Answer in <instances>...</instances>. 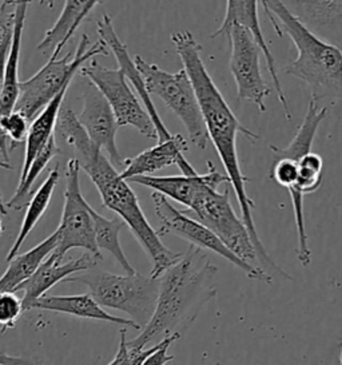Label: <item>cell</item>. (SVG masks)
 <instances>
[{
	"instance_id": "6da1fadb",
	"label": "cell",
	"mask_w": 342,
	"mask_h": 365,
	"mask_svg": "<svg viewBox=\"0 0 342 365\" xmlns=\"http://www.w3.org/2000/svg\"><path fill=\"white\" fill-rule=\"evenodd\" d=\"M171 42L174 44L177 54L181 58L183 68L186 70L187 76H190L192 87L195 90L201 106L209 138L213 142L217 154L224 165V172L227 174L230 185L235 192L242 220L256 245L258 262L271 276L278 274V277L291 279V276L270 257L266 247L259 238L253 218V209L256 207V205L246 192V183L250 180L241 170V165L238 160L237 135L241 133L249 140H259V135L246 129L235 117L233 110L224 101L222 93L214 83L213 78L210 76L206 66L203 63L201 56L202 46L195 41L194 35L186 30L178 31L171 35Z\"/></svg>"
},
{
	"instance_id": "7a4b0ae2",
	"label": "cell",
	"mask_w": 342,
	"mask_h": 365,
	"mask_svg": "<svg viewBox=\"0 0 342 365\" xmlns=\"http://www.w3.org/2000/svg\"><path fill=\"white\" fill-rule=\"evenodd\" d=\"M58 130L67 146L74 151L79 166L95 185L105 207L120 217L147 253L152 269L150 274L155 279L174 265L183 253H175L160 241V233L150 225L138 198L106 154L88 137L78 115L63 106L58 119Z\"/></svg>"
},
{
	"instance_id": "3957f363",
	"label": "cell",
	"mask_w": 342,
	"mask_h": 365,
	"mask_svg": "<svg viewBox=\"0 0 342 365\" xmlns=\"http://www.w3.org/2000/svg\"><path fill=\"white\" fill-rule=\"evenodd\" d=\"M218 268L201 247H192L160 277L158 301L150 322L128 341L131 351L170 334L186 332L203 307L217 296Z\"/></svg>"
},
{
	"instance_id": "277c9868",
	"label": "cell",
	"mask_w": 342,
	"mask_h": 365,
	"mask_svg": "<svg viewBox=\"0 0 342 365\" xmlns=\"http://www.w3.org/2000/svg\"><path fill=\"white\" fill-rule=\"evenodd\" d=\"M264 11L278 36H284L285 30L297 48V58L285 73L306 83L311 99L342 102V50L310 33L282 0H266Z\"/></svg>"
},
{
	"instance_id": "5b68a950",
	"label": "cell",
	"mask_w": 342,
	"mask_h": 365,
	"mask_svg": "<svg viewBox=\"0 0 342 365\" xmlns=\"http://www.w3.org/2000/svg\"><path fill=\"white\" fill-rule=\"evenodd\" d=\"M63 282L85 285L88 288V293L103 308L128 313L131 316V320L142 328L154 314L160 292V279H155L151 274L142 276L139 273H126V276H119L96 267L73 274Z\"/></svg>"
},
{
	"instance_id": "8992f818",
	"label": "cell",
	"mask_w": 342,
	"mask_h": 365,
	"mask_svg": "<svg viewBox=\"0 0 342 365\" xmlns=\"http://www.w3.org/2000/svg\"><path fill=\"white\" fill-rule=\"evenodd\" d=\"M98 55H108L106 44L100 39L91 44L88 35L83 34L74 54L68 53L63 58H50L36 74L27 81H21L19 96L14 110L32 120L67 83H71L75 74Z\"/></svg>"
},
{
	"instance_id": "52a82bcc",
	"label": "cell",
	"mask_w": 342,
	"mask_h": 365,
	"mask_svg": "<svg viewBox=\"0 0 342 365\" xmlns=\"http://www.w3.org/2000/svg\"><path fill=\"white\" fill-rule=\"evenodd\" d=\"M134 63L143 78L150 96L160 98L183 123L194 146L204 150L210 138L198 98L186 70L182 68L177 73H167L160 66L146 62L140 55H135Z\"/></svg>"
},
{
	"instance_id": "ba28073f",
	"label": "cell",
	"mask_w": 342,
	"mask_h": 365,
	"mask_svg": "<svg viewBox=\"0 0 342 365\" xmlns=\"http://www.w3.org/2000/svg\"><path fill=\"white\" fill-rule=\"evenodd\" d=\"M203 225L212 229L226 247L250 264L258 261L256 245L242 218L235 215L230 201V187L219 193L218 187L206 185L186 210Z\"/></svg>"
},
{
	"instance_id": "9c48e42d",
	"label": "cell",
	"mask_w": 342,
	"mask_h": 365,
	"mask_svg": "<svg viewBox=\"0 0 342 365\" xmlns=\"http://www.w3.org/2000/svg\"><path fill=\"white\" fill-rule=\"evenodd\" d=\"M151 198L154 201L155 213L160 221V232H158L160 236V235H174L180 237L182 240H186L187 242H190V245L213 252L219 257L224 258L226 261L233 264L235 268L241 269L252 279L262 281L265 284L273 282V276L267 270L238 257L234 252H232L224 245L222 240L217 236L212 229L203 225L201 221L195 220L186 210L175 209L167 200V197H165L163 194L158 192H152Z\"/></svg>"
},
{
	"instance_id": "30bf717a",
	"label": "cell",
	"mask_w": 342,
	"mask_h": 365,
	"mask_svg": "<svg viewBox=\"0 0 342 365\" xmlns=\"http://www.w3.org/2000/svg\"><path fill=\"white\" fill-rule=\"evenodd\" d=\"M81 166L75 158L67 163L66 170V192H64L63 213L58 229V245L53 250L61 259L73 249H85L99 261L103 259L100 249L96 245L94 218L91 206L87 202L81 190L79 181Z\"/></svg>"
},
{
	"instance_id": "8fae6325",
	"label": "cell",
	"mask_w": 342,
	"mask_h": 365,
	"mask_svg": "<svg viewBox=\"0 0 342 365\" xmlns=\"http://www.w3.org/2000/svg\"><path fill=\"white\" fill-rule=\"evenodd\" d=\"M79 73L105 96L115 114L119 128L133 126L150 140H158L152 119L120 67L108 68L93 61L83 66Z\"/></svg>"
},
{
	"instance_id": "7c38bea8",
	"label": "cell",
	"mask_w": 342,
	"mask_h": 365,
	"mask_svg": "<svg viewBox=\"0 0 342 365\" xmlns=\"http://www.w3.org/2000/svg\"><path fill=\"white\" fill-rule=\"evenodd\" d=\"M232 54L229 67L234 78L237 96L239 102H250L259 111H266V98L271 88L261 73V54L264 55L254 35L245 26L235 23L229 33Z\"/></svg>"
},
{
	"instance_id": "4fadbf2b",
	"label": "cell",
	"mask_w": 342,
	"mask_h": 365,
	"mask_svg": "<svg viewBox=\"0 0 342 365\" xmlns=\"http://www.w3.org/2000/svg\"><path fill=\"white\" fill-rule=\"evenodd\" d=\"M88 137L103 151L115 168H125L126 160L117 148L118 125L115 114L105 96L93 83L83 94V110L78 115Z\"/></svg>"
},
{
	"instance_id": "5bb4252c",
	"label": "cell",
	"mask_w": 342,
	"mask_h": 365,
	"mask_svg": "<svg viewBox=\"0 0 342 365\" xmlns=\"http://www.w3.org/2000/svg\"><path fill=\"white\" fill-rule=\"evenodd\" d=\"M262 4V7H266V0H226V11H224V22L218 27L217 31H214L210 38H218L222 35H227L230 27L239 23L249 29L256 38V43L259 44L264 56L266 59L267 68L271 76L273 85L276 87L278 93V101L281 102L282 108L285 111V117L288 120H291V113L289 110L288 99L281 86V81L278 78L277 66L276 59L270 51V47L267 46L266 39L262 33L259 18H258V4Z\"/></svg>"
},
{
	"instance_id": "9a60e30c",
	"label": "cell",
	"mask_w": 342,
	"mask_h": 365,
	"mask_svg": "<svg viewBox=\"0 0 342 365\" xmlns=\"http://www.w3.org/2000/svg\"><path fill=\"white\" fill-rule=\"evenodd\" d=\"M310 33L342 50V0H282Z\"/></svg>"
},
{
	"instance_id": "2e32d148",
	"label": "cell",
	"mask_w": 342,
	"mask_h": 365,
	"mask_svg": "<svg viewBox=\"0 0 342 365\" xmlns=\"http://www.w3.org/2000/svg\"><path fill=\"white\" fill-rule=\"evenodd\" d=\"M209 170L204 174L194 175H135L128 178V182L137 183L149 187L152 192H158L178 204L192 206L195 195L202 190L203 186L212 185L218 187L221 183L229 182L227 174L218 172L212 162H207Z\"/></svg>"
},
{
	"instance_id": "e0dca14e",
	"label": "cell",
	"mask_w": 342,
	"mask_h": 365,
	"mask_svg": "<svg viewBox=\"0 0 342 365\" xmlns=\"http://www.w3.org/2000/svg\"><path fill=\"white\" fill-rule=\"evenodd\" d=\"M96 31H98V35H99V39L106 44L107 48H110L111 53L115 56L118 65L123 70V73L126 74L128 82L131 83V86L135 90L138 97L140 98L143 106L147 110L150 117H151L154 125H155L157 133H158V142L170 140L172 134L165 126L163 120L160 118V115L158 114L157 108H155V105H154V102L151 99V96H150L149 91L146 90L143 78L139 74L138 68H137V66L134 63V58H131V55L128 53V46L119 39L117 31L114 29V24H113V19L110 18L108 14H105L98 21Z\"/></svg>"
},
{
	"instance_id": "ac0fdd59",
	"label": "cell",
	"mask_w": 342,
	"mask_h": 365,
	"mask_svg": "<svg viewBox=\"0 0 342 365\" xmlns=\"http://www.w3.org/2000/svg\"><path fill=\"white\" fill-rule=\"evenodd\" d=\"M99 259L91 253H86L81 258L70 259L63 262V259L51 253L43 261L42 265L27 279L18 292H23V309L31 311L32 305L39 300L53 285L63 282L64 279L76 273H82L88 269L95 268Z\"/></svg>"
},
{
	"instance_id": "d6986e66",
	"label": "cell",
	"mask_w": 342,
	"mask_h": 365,
	"mask_svg": "<svg viewBox=\"0 0 342 365\" xmlns=\"http://www.w3.org/2000/svg\"><path fill=\"white\" fill-rule=\"evenodd\" d=\"M187 150V142L181 134H172L170 140L158 142L155 146L142 151L134 158H128L120 175L125 180L135 175H151L172 165H177L181 169L182 174H198L185 157V153Z\"/></svg>"
},
{
	"instance_id": "ffe728a7",
	"label": "cell",
	"mask_w": 342,
	"mask_h": 365,
	"mask_svg": "<svg viewBox=\"0 0 342 365\" xmlns=\"http://www.w3.org/2000/svg\"><path fill=\"white\" fill-rule=\"evenodd\" d=\"M32 309L56 312L71 314L75 317L96 320V322H113L120 327H128L140 331L142 327L134 322L113 316L103 309V307L90 294H75V296H42L39 300L35 301Z\"/></svg>"
},
{
	"instance_id": "44dd1931",
	"label": "cell",
	"mask_w": 342,
	"mask_h": 365,
	"mask_svg": "<svg viewBox=\"0 0 342 365\" xmlns=\"http://www.w3.org/2000/svg\"><path fill=\"white\" fill-rule=\"evenodd\" d=\"M32 0H15L14 1V29L10 50L6 62L4 86L0 98V118L10 114L15 108L19 96V62H21V41L27 18V9Z\"/></svg>"
},
{
	"instance_id": "7402d4cb",
	"label": "cell",
	"mask_w": 342,
	"mask_h": 365,
	"mask_svg": "<svg viewBox=\"0 0 342 365\" xmlns=\"http://www.w3.org/2000/svg\"><path fill=\"white\" fill-rule=\"evenodd\" d=\"M71 83H67L66 86L56 94V97L53 98L51 102H48V105H46V108L32 119L30 123V130H28V135L26 140V151H24V161L21 166V180L26 173L28 170L32 160L36 157V154L42 150L43 146L48 142V140L53 135V131L56 129L58 125V119L61 110L63 108L64 97L66 93L68 90Z\"/></svg>"
},
{
	"instance_id": "603a6c76",
	"label": "cell",
	"mask_w": 342,
	"mask_h": 365,
	"mask_svg": "<svg viewBox=\"0 0 342 365\" xmlns=\"http://www.w3.org/2000/svg\"><path fill=\"white\" fill-rule=\"evenodd\" d=\"M58 245V233L43 240L41 244L32 247L31 250L16 255L9 261V268L0 277V292H18L21 285L32 277L43 261L48 257Z\"/></svg>"
},
{
	"instance_id": "cb8c5ba5",
	"label": "cell",
	"mask_w": 342,
	"mask_h": 365,
	"mask_svg": "<svg viewBox=\"0 0 342 365\" xmlns=\"http://www.w3.org/2000/svg\"><path fill=\"white\" fill-rule=\"evenodd\" d=\"M87 3L88 0H64L63 10L53 27L44 34L41 43L36 47L38 51L48 53L53 50L50 58H58L66 43L73 38L83 22L82 15Z\"/></svg>"
},
{
	"instance_id": "d4e9b609",
	"label": "cell",
	"mask_w": 342,
	"mask_h": 365,
	"mask_svg": "<svg viewBox=\"0 0 342 365\" xmlns=\"http://www.w3.org/2000/svg\"><path fill=\"white\" fill-rule=\"evenodd\" d=\"M58 182H59V166L53 168L48 174V177L41 185V187L32 194L31 200L28 202V207L26 210V215H24L23 222H21V230L16 236L14 245L11 247L10 252L7 253V257H6L7 262L19 253L21 245L24 244L27 237L30 236V233L35 229V226L38 225V222L42 220L44 212L50 206Z\"/></svg>"
},
{
	"instance_id": "484cf974",
	"label": "cell",
	"mask_w": 342,
	"mask_h": 365,
	"mask_svg": "<svg viewBox=\"0 0 342 365\" xmlns=\"http://www.w3.org/2000/svg\"><path fill=\"white\" fill-rule=\"evenodd\" d=\"M91 215L94 218L98 247L100 250L108 252L128 274L137 273V270L130 264V261L123 252V247L120 245V241H119V235L125 226L123 220L120 217L106 218V217L99 215L95 209H91Z\"/></svg>"
},
{
	"instance_id": "4316f807",
	"label": "cell",
	"mask_w": 342,
	"mask_h": 365,
	"mask_svg": "<svg viewBox=\"0 0 342 365\" xmlns=\"http://www.w3.org/2000/svg\"><path fill=\"white\" fill-rule=\"evenodd\" d=\"M59 154H61V149L56 145L55 134H53L48 142L43 146L42 150L39 151L36 154V157L32 160L28 170L26 173V175L21 180H19L18 189H16L15 194L12 195L10 201L6 204V207H10L14 210H21V207H24L27 197H30V194H31L33 183L38 180V177L42 174L43 170L46 169V166Z\"/></svg>"
},
{
	"instance_id": "83f0119b",
	"label": "cell",
	"mask_w": 342,
	"mask_h": 365,
	"mask_svg": "<svg viewBox=\"0 0 342 365\" xmlns=\"http://www.w3.org/2000/svg\"><path fill=\"white\" fill-rule=\"evenodd\" d=\"M16 292H0V332H7L15 328L23 309V300Z\"/></svg>"
},
{
	"instance_id": "f1b7e54d",
	"label": "cell",
	"mask_w": 342,
	"mask_h": 365,
	"mask_svg": "<svg viewBox=\"0 0 342 365\" xmlns=\"http://www.w3.org/2000/svg\"><path fill=\"white\" fill-rule=\"evenodd\" d=\"M12 29H14V12H11L7 16V21L3 22V30L0 31V98L4 86L6 62H7L11 39H12Z\"/></svg>"
},
{
	"instance_id": "f546056e",
	"label": "cell",
	"mask_w": 342,
	"mask_h": 365,
	"mask_svg": "<svg viewBox=\"0 0 342 365\" xmlns=\"http://www.w3.org/2000/svg\"><path fill=\"white\" fill-rule=\"evenodd\" d=\"M181 337V334H170V336L163 337L162 340L155 344V351L146 359L145 364H169L174 360V357L169 354V348H170L171 344L177 341Z\"/></svg>"
},
{
	"instance_id": "4dcf8cb0",
	"label": "cell",
	"mask_w": 342,
	"mask_h": 365,
	"mask_svg": "<svg viewBox=\"0 0 342 365\" xmlns=\"http://www.w3.org/2000/svg\"><path fill=\"white\" fill-rule=\"evenodd\" d=\"M28 363H30V360H27V359L11 356L4 351H0V365L28 364Z\"/></svg>"
},
{
	"instance_id": "1f68e13d",
	"label": "cell",
	"mask_w": 342,
	"mask_h": 365,
	"mask_svg": "<svg viewBox=\"0 0 342 365\" xmlns=\"http://www.w3.org/2000/svg\"><path fill=\"white\" fill-rule=\"evenodd\" d=\"M102 3H105V0H88L83 15H82V19L85 21L86 18L90 15V12L93 11L98 4H102Z\"/></svg>"
},
{
	"instance_id": "d6a6232c",
	"label": "cell",
	"mask_w": 342,
	"mask_h": 365,
	"mask_svg": "<svg viewBox=\"0 0 342 365\" xmlns=\"http://www.w3.org/2000/svg\"><path fill=\"white\" fill-rule=\"evenodd\" d=\"M39 1H41V4L44 6V7L53 9V7L58 4V1H61V0H39Z\"/></svg>"
},
{
	"instance_id": "836d02e7",
	"label": "cell",
	"mask_w": 342,
	"mask_h": 365,
	"mask_svg": "<svg viewBox=\"0 0 342 365\" xmlns=\"http://www.w3.org/2000/svg\"><path fill=\"white\" fill-rule=\"evenodd\" d=\"M0 168L9 170V169H11V163L9 161H6V160H3V158H0ZM0 202L3 204V201H1V194H0Z\"/></svg>"
},
{
	"instance_id": "e575fe53",
	"label": "cell",
	"mask_w": 342,
	"mask_h": 365,
	"mask_svg": "<svg viewBox=\"0 0 342 365\" xmlns=\"http://www.w3.org/2000/svg\"><path fill=\"white\" fill-rule=\"evenodd\" d=\"M15 0H0V12L3 11L7 6H12Z\"/></svg>"
},
{
	"instance_id": "d590c367",
	"label": "cell",
	"mask_w": 342,
	"mask_h": 365,
	"mask_svg": "<svg viewBox=\"0 0 342 365\" xmlns=\"http://www.w3.org/2000/svg\"><path fill=\"white\" fill-rule=\"evenodd\" d=\"M6 209H7V207H6V205L0 202V213H1V215H4V213H6Z\"/></svg>"
},
{
	"instance_id": "8d00e7d4",
	"label": "cell",
	"mask_w": 342,
	"mask_h": 365,
	"mask_svg": "<svg viewBox=\"0 0 342 365\" xmlns=\"http://www.w3.org/2000/svg\"><path fill=\"white\" fill-rule=\"evenodd\" d=\"M3 232H4V226H3V222H1V220H0V236L3 235Z\"/></svg>"
},
{
	"instance_id": "74e56055",
	"label": "cell",
	"mask_w": 342,
	"mask_h": 365,
	"mask_svg": "<svg viewBox=\"0 0 342 365\" xmlns=\"http://www.w3.org/2000/svg\"><path fill=\"white\" fill-rule=\"evenodd\" d=\"M3 30V22H0V31Z\"/></svg>"
},
{
	"instance_id": "f35d334b",
	"label": "cell",
	"mask_w": 342,
	"mask_h": 365,
	"mask_svg": "<svg viewBox=\"0 0 342 365\" xmlns=\"http://www.w3.org/2000/svg\"><path fill=\"white\" fill-rule=\"evenodd\" d=\"M340 360H341V363H342V352H341V359H340Z\"/></svg>"
}]
</instances>
